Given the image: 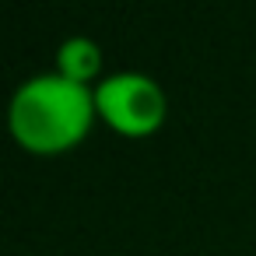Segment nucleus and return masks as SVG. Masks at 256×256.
I'll return each instance as SVG.
<instances>
[{"label": "nucleus", "mask_w": 256, "mask_h": 256, "mask_svg": "<svg viewBox=\"0 0 256 256\" xmlns=\"http://www.w3.org/2000/svg\"><path fill=\"white\" fill-rule=\"evenodd\" d=\"M98 123L95 88L67 81L56 70L25 78L8 102V130L28 154H64L84 144Z\"/></svg>", "instance_id": "nucleus-1"}, {"label": "nucleus", "mask_w": 256, "mask_h": 256, "mask_svg": "<svg viewBox=\"0 0 256 256\" xmlns=\"http://www.w3.org/2000/svg\"><path fill=\"white\" fill-rule=\"evenodd\" d=\"M98 123L123 137H151L168 120L165 88L144 70H112L95 84Z\"/></svg>", "instance_id": "nucleus-2"}, {"label": "nucleus", "mask_w": 256, "mask_h": 256, "mask_svg": "<svg viewBox=\"0 0 256 256\" xmlns=\"http://www.w3.org/2000/svg\"><path fill=\"white\" fill-rule=\"evenodd\" d=\"M53 70L64 74L67 81H78V84H88L95 88L106 74H102V46L88 36H70L56 46V56H53Z\"/></svg>", "instance_id": "nucleus-3"}]
</instances>
